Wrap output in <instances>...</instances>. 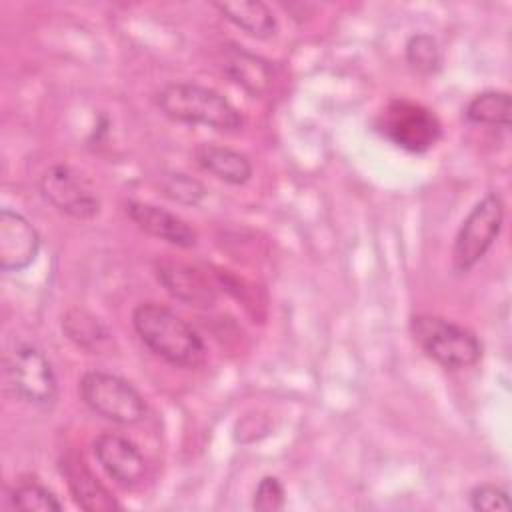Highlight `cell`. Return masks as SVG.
<instances>
[{"label":"cell","mask_w":512,"mask_h":512,"mask_svg":"<svg viewBox=\"0 0 512 512\" xmlns=\"http://www.w3.org/2000/svg\"><path fill=\"white\" fill-rule=\"evenodd\" d=\"M128 218L146 234L176 248H192L198 242L196 230L178 214L142 200L126 202Z\"/></svg>","instance_id":"cell-12"},{"label":"cell","mask_w":512,"mask_h":512,"mask_svg":"<svg viewBox=\"0 0 512 512\" xmlns=\"http://www.w3.org/2000/svg\"><path fill=\"white\" fill-rule=\"evenodd\" d=\"M378 130L394 146L414 154L428 152L442 138L438 116L424 104L408 98H394L384 106L378 116Z\"/></svg>","instance_id":"cell-7"},{"label":"cell","mask_w":512,"mask_h":512,"mask_svg":"<svg viewBox=\"0 0 512 512\" xmlns=\"http://www.w3.org/2000/svg\"><path fill=\"white\" fill-rule=\"evenodd\" d=\"M160 192L176 204L196 206L204 200L206 188L200 180L184 172H168L160 178Z\"/></svg>","instance_id":"cell-21"},{"label":"cell","mask_w":512,"mask_h":512,"mask_svg":"<svg viewBox=\"0 0 512 512\" xmlns=\"http://www.w3.org/2000/svg\"><path fill=\"white\" fill-rule=\"evenodd\" d=\"M410 332L418 348L446 370L470 368L482 358L480 338L466 326L434 314H416Z\"/></svg>","instance_id":"cell-3"},{"label":"cell","mask_w":512,"mask_h":512,"mask_svg":"<svg viewBox=\"0 0 512 512\" xmlns=\"http://www.w3.org/2000/svg\"><path fill=\"white\" fill-rule=\"evenodd\" d=\"M154 274L164 290L178 302H184L194 308H210L216 302L214 284L194 266L174 260L158 258L154 262Z\"/></svg>","instance_id":"cell-11"},{"label":"cell","mask_w":512,"mask_h":512,"mask_svg":"<svg viewBox=\"0 0 512 512\" xmlns=\"http://www.w3.org/2000/svg\"><path fill=\"white\" fill-rule=\"evenodd\" d=\"M94 458L106 476L120 488H136L146 476V458L126 436L104 432L92 442Z\"/></svg>","instance_id":"cell-9"},{"label":"cell","mask_w":512,"mask_h":512,"mask_svg":"<svg viewBox=\"0 0 512 512\" xmlns=\"http://www.w3.org/2000/svg\"><path fill=\"white\" fill-rule=\"evenodd\" d=\"M132 328L152 354L172 366L198 368L206 362V344L198 330L164 304H138L132 310Z\"/></svg>","instance_id":"cell-1"},{"label":"cell","mask_w":512,"mask_h":512,"mask_svg":"<svg viewBox=\"0 0 512 512\" xmlns=\"http://www.w3.org/2000/svg\"><path fill=\"white\" fill-rule=\"evenodd\" d=\"M10 502L18 510H62L64 504L46 484L38 480H20L10 490Z\"/></svg>","instance_id":"cell-20"},{"label":"cell","mask_w":512,"mask_h":512,"mask_svg":"<svg viewBox=\"0 0 512 512\" xmlns=\"http://www.w3.org/2000/svg\"><path fill=\"white\" fill-rule=\"evenodd\" d=\"M78 394L90 412L108 422L132 426L146 418L148 408L144 396L132 382L118 374L88 370L78 380Z\"/></svg>","instance_id":"cell-4"},{"label":"cell","mask_w":512,"mask_h":512,"mask_svg":"<svg viewBox=\"0 0 512 512\" xmlns=\"http://www.w3.org/2000/svg\"><path fill=\"white\" fill-rule=\"evenodd\" d=\"M510 112L512 100L506 90H484L476 94L464 108L468 122L504 130L510 126Z\"/></svg>","instance_id":"cell-18"},{"label":"cell","mask_w":512,"mask_h":512,"mask_svg":"<svg viewBox=\"0 0 512 512\" xmlns=\"http://www.w3.org/2000/svg\"><path fill=\"white\" fill-rule=\"evenodd\" d=\"M212 8L220 12L224 20L234 24L238 30L252 38H272L278 30V20L272 8L260 0H228L214 2Z\"/></svg>","instance_id":"cell-15"},{"label":"cell","mask_w":512,"mask_h":512,"mask_svg":"<svg viewBox=\"0 0 512 512\" xmlns=\"http://www.w3.org/2000/svg\"><path fill=\"white\" fill-rule=\"evenodd\" d=\"M42 198L60 214L90 220L100 212V196L92 182L68 164H52L38 178Z\"/></svg>","instance_id":"cell-8"},{"label":"cell","mask_w":512,"mask_h":512,"mask_svg":"<svg viewBox=\"0 0 512 512\" xmlns=\"http://www.w3.org/2000/svg\"><path fill=\"white\" fill-rule=\"evenodd\" d=\"M404 56L408 66L418 74L432 76L442 70V62H444L442 50L436 38L426 32H418L408 38L404 46Z\"/></svg>","instance_id":"cell-19"},{"label":"cell","mask_w":512,"mask_h":512,"mask_svg":"<svg viewBox=\"0 0 512 512\" xmlns=\"http://www.w3.org/2000/svg\"><path fill=\"white\" fill-rule=\"evenodd\" d=\"M222 72L238 86H242L246 92L254 94V96H262L270 90L272 86V68L270 64L244 50L242 46H234L228 48L224 52V64H222Z\"/></svg>","instance_id":"cell-16"},{"label":"cell","mask_w":512,"mask_h":512,"mask_svg":"<svg viewBox=\"0 0 512 512\" xmlns=\"http://www.w3.org/2000/svg\"><path fill=\"white\" fill-rule=\"evenodd\" d=\"M40 252V234L20 212L0 210V268L4 272L26 270Z\"/></svg>","instance_id":"cell-10"},{"label":"cell","mask_w":512,"mask_h":512,"mask_svg":"<svg viewBox=\"0 0 512 512\" xmlns=\"http://www.w3.org/2000/svg\"><path fill=\"white\" fill-rule=\"evenodd\" d=\"M286 504V490L278 476H262L252 496V508L260 512H276Z\"/></svg>","instance_id":"cell-23"},{"label":"cell","mask_w":512,"mask_h":512,"mask_svg":"<svg viewBox=\"0 0 512 512\" xmlns=\"http://www.w3.org/2000/svg\"><path fill=\"white\" fill-rule=\"evenodd\" d=\"M4 374L18 400L42 410L54 406L58 398L56 372L38 346L18 342L4 358Z\"/></svg>","instance_id":"cell-6"},{"label":"cell","mask_w":512,"mask_h":512,"mask_svg":"<svg viewBox=\"0 0 512 512\" xmlns=\"http://www.w3.org/2000/svg\"><path fill=\"white\" fill-rule=\"evenodd\" d=\"M62 476L66 478L68 490L74 502L90 512H106L120 508L114 496L98 480V476L88 468V464L78 456H68L62 462Z\"/></svg>","instance_id":"cell-13"},{"label":"cell","mask_w":512,"mask_h":512,"mask_svg":"<svg viewBox=\"0 0 512 512\" xmlns=\"http://www.w3.org/2000/svg\"><path fill=\"white\" fill-rule=\"evenodd\" d=\"M62 332L72 344L90 354H100L112 342V334L102 320L82 308H72L62 316Z\"/></svg>","instance_id":"cell-17"},{"label":"cell","mask_w":512,"mask_h":512,"mask_svg":"<svg viewBox=\"0 0 512 512\" xmlns=\"http://www.w3.org/2000/svg\"><path fill=\"white\" fill-rule=\"evenodd\" d=\"M468 504L476 512H506L510 508V498L504 486L482 482L470 490Z\"/></svg>","instance_id":"cell-22"},{"label":"cell","mask_w":512,"mask_h":512,"mask_svg":"<svg viewBox=\"0 0 512 512\" xmlns=\"http://www.w3.org/2000/svg\"><path fill=\"white\" fill-rule=\"evenodd\" d=\"M504 226V200L498 192H486L462 220L452 246V268L470 272L494 246Z\"/></svg>","instance_id":"cell-5"},{"label":"cell","mask_w":512,"mask_h":512,"mask_svg":"<svg viewBox=\"0 0 512 512\" xmlns=\"http://www.w3.org/2000/svg\"><path fill=\"white\" fill-rule=\"evenodd\" d=\"M158 110L180 124L204 126L222 134L244 128L240 110L218 90L196 82H170L156 94Z\"/></svg>","instance_id":"cell-2"},{"label":"cell","mask_w":512,"mask_h":512,"mask_svg":"<svg viewBox=\"0 0 512 512\" xmlns=\"http://www.w3.org/2000/svg\"><path fill=\"white\" fill-rule=\"evenodd\" d=\"M194 160L204 172L232 186L246 184L254 172L252 162L248 160L246 154L222 144H212V142L198 144L194 150Z\"/></svg>","instance_id":"cell-14"}]
</instances>
